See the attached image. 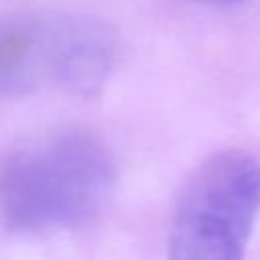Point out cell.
<instances>
[{
  "label": "cell",
  "instance_id": "cell-1",
  "mask_svg": "<svg viewBox=\"0 0 260 260\" xmlns=\"http://www.w3.org/2000/svg\"><path fill=\"white\" fill-rule=\"evenodd\" d=\"M114 181L100 136L77 128L39 136L0 162V219L28 234L79 228L104 209Z\"/></svg>",
  "mask_w": 260,
  "mask_h": 260
},
{
  "label": "cell",
  "instance_id": "cell-2",
  "mask_svg": "<svg viewBox=\"0 0 260 260\" xmlns=\"http://www.w3.org/2000/svg\"><path fill=\"white\" fill-rule=\"evenodd\" d=\"M260 213V160L240 148L207 156L173 209L167 260H244Z\"/></svg>",
  "mask_w": 260,
  "mask_h": 260
},
{
  "label": "cell",
  "instance_id": "cell-3",
  "mask_svg": "<svg viewBox=\"0 0 260 260\" xmlns=\"http://www.w3.org/2000/svg\"><path fill=\"white\" fill-rule=\"evenodd\" d=\"M116 55V32L104 20L73 12H43L45 83L77 98H95L108 83Z\"/></svg>",
  "mask_w": 260,
  "mask_h": 260
},
{
  "label": "cell",
  "instance_id": "cell-4",
  "mask_svg": "<svg viewBox=\"0 0 260 260\" xmlns=\"http://www.w3.org/2000/svg\"><path fill=\"white\" fill-rule=\"evenodd\" d=\"M43 83L41 12L6 16L0 20V91L24 95Z\"/></svg>",
  "mask_w": 260,
  "mask_h": 260
},
{
  "label": "cell",
  "instance_id": "cell-5",
  "mask_svg": "<svg viewBox=\"0 0 260 260\" xmlns=\"http://www.w3.org/2000/svg\"><path fill=\"white\" fill-rule=\"evenodd\" d=\"M193 2H203V4H211V6H236L246 0H193Z\"/></svg>",
  "mask_w": 260,
  "mask_h": 260
}]
</instances>
